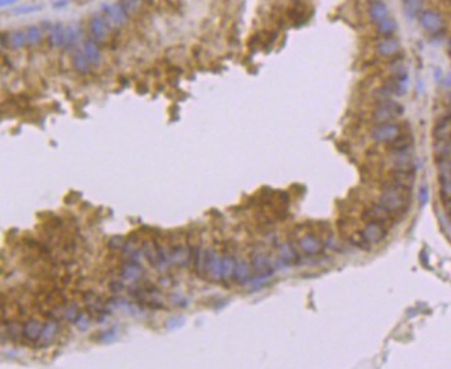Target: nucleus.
Masks as SVG:
<instances>
[{
  "label": "nucleus",
  "mask_w": 451,
  "mask_h": 369,
  "mask_svg": "<svg viewBox=\"0 0 451 369\" xmlns=\"http://www.w3.org/2000/svg\"><path fill=\"white\" fill-rule=\"evenodd\" d=\"M379 204L394 217L402 216L407 212L411 205V188L403 187L398 182L389 180L382 187Z\"/></svg>",
  "instance_id": "1"
},
{
  "label": "nucleus",
  "mask_w": 451,
  "mask_h": 369,
  "mask_svg": "<svg viewBox=\"0 0 451 369\" xmlns=\"http://www.w3.org/2000/svg\"><path fill=\"white\" fill-rule=\"evenodd\" d=\"M404 112V107L398 101H393L392 98H386V100H381L379 104L372 112V122L376 123H385V122H393L394 119L402 116Z\"/></svg>",
  "instance_id": "2"
},
{
  "label": "nucleus",
  "mask_w": 451,
  "mask_h": 369,
  "mask_svg": "<svg viewBox=\"0 0 451 369\" xmlns=\"http://www.w3.org/2000/svg\"><path fill=\"white\" fill-rule=\"evenodd\" d=\"M402 133V128L400 125L393 122H385V123H376L374 129L371 130V139L375 143H383V144H389L390 141L398 137L399 134Z\"/></svg>",
  "instance_id": "3"
},
{
  "label": "nucleus",
  "mask_w": 451,
  "mask_h": 369,
  "mask_svg": "<svg viewBox=\"0 0 451 369\" xmlns=\"http://www.w3.org/2000/svg\"><path fill=\"white\" fill-rule=\"evenodd\" d=\"M418 21L426 32L439 33L446 27V21L439 11L424 10L419 13Z\"/></svg>",
  "instance_id": "4"
},
{
  "label": "nucleus",
  "mask_w": 451,
  "mask_h": 369,
  "mask_svg": "<svg viewBox=\"0 0 451 369\" xmlns=\"http://www.w3.org/2000/svg\"><path fill=\"white\" fill-rule=\"evenodd\" d=\"M437 171H439V182H440L441 198H451V158H437Z\"/></svg>",
  "instance_id": "5"
},
{
  "label": "nucleus",
  "mask_w": 451,
  "mask_h": 369,
  "mask_svg": "<svg viewBox=\"0 0 451 369\" xmlns=\"http://www.w3.org/2000/svg\"><path fill=\"white\" fill-rule=\"evenodd\" d=\"M102 17L109 24L111 28H117L122 25L128 18V11L122 3H111L102 6Z\"/></svg>",
  "instance_id": "6"
},
{
  "label": "nucleus",
  "mask_w": 451,
  "mask_h": 369,
  "mask_svg": "<svg viewBox=\"0 0 451 369\" xmlns=\"http://www.w3.org/2000/svg\"><path fill=\"white\" fill-rule=\"evenodd\" d=\"M361 235L364 236V239L367 241L368 245H371V243H379V242L383 241L387 235L386 224L371 220V221H368V223L364 225V228L361 231Z\"/></svg>",
  "instance_id": "7"
},
{
  "label": "nucleus",
  "mask_w": 451,
  "mask_h": 369,
  "mask_svg": "<svg viewBox=\"0 0 451 369\" xmlns=\"http://www.w3.org/2000/svg\"><path fill=\"white\" fill-rule=\"evenodd\" d=\"M89 29L93 40L96 43H102L107 40L112 28L109 27V24L102 16H93L89 22Z\"/></svg>",
  "instance_id": "8"
},
{
  "label": "nucleus",
  "mask_w": 451,
  "mask_h": 369,
  "mask_svg": "<svg viewBox=\"0 0 451 369\" xmlns=\"http://www.w3.org/2000/svg\"><path fill=\"white\" fill-rule=\"evenodd\" d=\"M376 54L382 58H393L400 51V42L392 36H386L376 44Z\"/></svg>",
  "instance_id": "9"
},
{
  "label": "nucleus",
  "mask_w": 451,
  "mask_h": 369,
  "mask_svg": "<svg viewBox=\"0 0 451 369\" xmlns=\"http://www.w3.org/2000/svg\"><path fill=\"white\" fill-rule=\"evenodd\" d=\"M390 181L398 182L400 186L407 188H413L415 181V169L414 167H394L390 171Z\"/></svg>",
  "instance_id": "10"
},
{
  "label": "nucleus",
  "mask_w": 451,
  "mask_h": 369,
  "mask_svg": "<svg viewBox=\"0 0 451 369\" xmlns=\"http://www.w3.org/2000/svg\"><path fill=\"white\" fill-rule=\"evenodd\" d=\"M435 141H451V115L441 116L432 130Z\"/></svg>",
  "instance_id": "11"
},
{
  "label": "nucleus",
  "mask_w": 451,
  "mask_h": 369,
  "mask_svg": "<svg viewBox=\"0 0 451 369\" xmlns=\"http://www.w3.org/2000/svg\"><path fill=\"white\" fill-rule=\"evenodd\" d=\"M363 219L367 220V221L374 220V221H379V223L387 224V223H392L393 219H394V216H392V214L387 212L386 209L379 204V205H374V206H371L370 209H367L365 213L363 214Z\"/></svg>",
  "instance_id": "12"
},
{
  "label": "nucleus",
  "mask_w": 451,
  "mask_h": 369,
  "mask_svg": "<svg viewBox=\"0 0 451 369\" xmlns=\"http://www.w3.org/2000/svg\"><path fill=\"white\" fill-rule=\"evenodd\" d=\"M299 248L302 249L303 253H306L309 256H314V255H318L321 253L322 251V242L317 238L316 235L313 234H306L303 235L299 239Z\"/></svg>",
  "instance_id": "13"
},
{
  "label": "nucleus",
  "mask_w": 451,
  "mask_h": 369,
  "mask_svg": "<svg viewBox=\"0 0 451 369\" xmlns=\"http://www.w3.org/2000/svg\"><path fill=\"white\" fill-rule=\"evenodd\" d=\"M414 139L413 136L410 133H400L396 137L389 143V151L390 152H400V151H407L413 148Z\"/></svg>",
  "instance_id": "14"
},
{
  "label": "nucleus",
  "mask_w": 451,
  "mask_h": 369,
  "mask_svg": "<svg viewBox=\"0 0 451 369\" xmlns=\"http://www.w3.org/2000/svg\"><path fill=\"white\" fill-rule=\"evenodd\" d=\"M48 42L53 47H65L67 42V27L61 24H55L51 27L48 33Z\"/></svg>",
  "instance_id": "15"
},
{
  "label": "nucleus",
  "mask_w": 451,
  "mask_h": 369,
  "mask_svg": "<svg viewBox=\"0 0 451 369\" xmlns=\"http://www.w3.org/2000/svg\"><path fill=\"white\" fill-rule=\"evenodd\" d=\"M368 16H370L371 21L374 22V24H378V22L383 21V20H386L387 17H389V9H387V6L383 2L375 0L370 6Z\"/></svg>",
  "instance_id": "16"
},
{
  "label": "nucleus",
  "mask_w": 451,
  "mask_h": 369,
  "mask_svg": "<svg viewBox=\"0 0 451 369\" xmlns=\"http://www.w3.org/2000/svg\"><path fill=\"white\" fill-rule=\"evenodd\" d=\"M252 266L253 268H255L258 273L262 274V275H269L270 277L271 273H273V268L270 266L269 259L266 256H263V255H255V256L252 257Z\"/></svg>",
  "instance_id": "17"
},
{
  "label": "nucleus",
  "mask_w": 451,
  "mask_h": 369,
  "mask_svg": "<svg viewBox=\"0 0 451 369\" xmlns=\"http://www.w3.org/2000/svg\"><path fill=\"white\" fill-rule=\"evenodd\" d=\"M83 51L87 55V58L90 59L91 65H98L100 61H101V54H100V50L97 47V43L94 40H87L85 44H83Z\"/></svg>",
  "instance_id": "18"
},
{
  "label": "nucleus",
  "mask_w": 451,
  "mask_h": 369,
  "mask_svg": "<svg viewBox=\"0 0 451 369\" xmlns=\"http://www.w3.org/2000/svg\"><path fill=\"white\" fill-rule=\"evenodd\" d=\"M74 64H75V68L78 72L81 74H87L89 72V67L91 65L90 59L87 58V55L83 51V48H79L76 51L75 57H74Z\"/></svg>",
  "instance_id": "19"
},
{
  "label": "nucleus",
  "mask_w": 451,
  "mask_h": 369,
  "mask_svg": "<svg viewBox=\"0 0 451 369\" xmlns=\"http://www.w3.org/2000/svg\"><path fill=\"white\" fill-rule=\"evenodd\" d=\"M25 35H27V46H36L43 38V31L38 25H32L25 28Z\"/></svg>",
  "instance_id": "20"
},
{
  "label": "nucleus",
  "mask_w": 451,
  "mask_h": 369,
  "mask_svg": "<svg viewBox=\"0 0 451 369\" xmlns=\"http://www.w3.org/2000/svg\"><path fill=\"white\" fill-rule=\"evenodd\" d=\"M42 324L38 321H29L24 327V336L29 339V340H36L38 337H40V333H42Z\"/></svg>",
  "instance_id": "21"
},
{
  "label": "nucleus",
  "mask_w": 451,
  "mask_h": 369,
  "mask_svg": "<svg viewBox=\"0 0 451 369\" xmlns=\"http://www.w3.org/2000/svg\"><path fill=\"white\" fill-rule=\"evenodd\" d=\"M396 21L390 18V17H387L386 20H383V21L378 22L376 24V31L383 35V36H392L393 33L396 32Z\"/></svg>",
  "instance_id": "22"
},
{
  "label": "nucleus",
  "mask_w": 451,
  "mask_h": 369,
  "mask_svg": "<svg viewBox=\"0 0 451 369\" xmlns=\"http://www.w3.org/2000/svg\"><path fill=\"white\" fill-rule=\"evenodd\" d=\"M234 277L238 282H241V284H245L249 281L251 278V267L248 266L245 262H240L237 263L236 266V271H234Z\"/></svg>",
  "instance_id": "23"
},
{
  "label": "nucleus",
  "mask_w": 451,
  "mask_h": 369,
  "mask_svg": "<svg viewBox=\"0 0 451 369\" xmlns=\"http://www.w3.org/2000/svg\"><path fill=\"white\" fill-rule=\"evenodd\" d=\"M403 5L407 17L414 18V17L419 16V13H421L422 0H403Z\"/></svg>",
  "instance_id": "24"
},
{
  "label": "nucleus",
  "mask_w": 451,
  "mask_h": 369,
  "mask_svg": "<svg viewBox=\"0 0 451 369\" xmlns=\"http://www.w3.org/2000/svg\"><path fill=\"white\" fill-rule=\"evenodd\" d=\"M237 263L236 260L230 256H225L221 259V278H229L230 275L236 271Z\"/></svg>",
  "instance_id": "25"
},
{
  "label": "nucleus",
  "mask_w": 451,
  "mask_h": 369,
  "mask_svg": "<svg viewBox=\"0 0 451 369\" xmlns=\"http://www.w3.org/2000/svg\"><path fill=\"white\" fill-rule=\"evenodd\" d=\"M57 331V325L55 322H48L42 329V333H40V340H43L44 343H48L53 340L54 333Z\"/></svg>",
  "instance_id": "26"
},
{
  "label": "nucleus",
  "mask_w": 451,
  "mask_h": 369,
  "mask_svg": "<svg viewBox=\"0 0 451 369\" xmlns=\"http://www.w3.org/2000/svg\"><path fill=\"white\" fill-rule=\"evenodd\" d=\"M279 252H281V259H283L285 263H292L296 259L295 252L292 251V248H290L288 245L281 246V248H279Z\"/></svg>",
  "instance_id": "27"
},
{
  "label": "nucleus",
  "mask_w": 451,
  "mask_h": 369,
  "mask_svg": "<svg viewBox=\"0 0 451 369\" xmlns=\"http://www.w3.org/2000/svg\"><path fill=\"white\" fill-rule=\"evenodd\" d=\"M139 274H140L139 268L135 267V266H129V267L125 268L124 277L126 279H135V278H137V275H139Z\"/></svg>",
  "instance_id": "28"
},
{
  "label": "nucleus",
  "mask_w": 451,
  "mask_h": 369,
  "mask_svg": "<svg viewBox=\"0 0 451 369\" xmlns=\"http://www.w3.org/2000/svg\"><path fill=\"white\" fill-rule=\"evenodd\" d=\"M42 7L38 5H33V6H24V7H20V9H17L16 10V14H28V13H35V11L40 10Z\"/></svg>",
  "instance_id": "29"
},
{
  "label": "nucleus",
  "mask_w": 451,
  "mask_h": 369,
  "mask_svg": "<svg viewBox=\"0 0 451 369\" xmlns=\"http://www.w3.org/2000/svg\"><path fill=\"white\" fill-rule=\"evenodd\" d=\"M428 198H429V191L428 188L422 187L419 190V201H421V205H425L428 202Z\"/></svg>",
  "instance_id": "30"
},
{
  "label": "nucleus",
  "mask_w": 451,
  "mask_h": 369,
  "mask_svg": "<svg viewBox=\"0 0 451 369\" xmlns=\"http://www.w3.org/2000/svg\"><path fill=\"white\" fill-rule=\"evenodd\" d=\"M444 86L446 87H451V72L446 76V79H444Z\"/></svg>",
  "instance_id": "31"
},
{
  "label": "nucleus",
  "mask_w": 451,
  "mask_h": 369,
  "mask_svg": "<svg viewBox=\"0 0 451 369\" xmlns=\"http://www.w3.org/2000/svg\"><path fill=\"white\" fill-rule=\"evenodd\" d=\"M17 0H2V7H6L7 5H13V3H16Z\"/></svg>",
  "instance_id": "32"
},
{
  "label": "nucleus",
  "mask_w": 451,
  "mask_h": 369,
  "mask_svg": "<svg viewBox=\"0 0 451 369\" xmlns=\"http://www.w3.org/2000/svg\"><path fill=\"white\" fill-rule=\"evenodd\" d=\"M447 210H448V214L451 216V198L447 201Z\"/></svg>",
  "instance_id": "33"
},
{
  "label": "nucleus",
  "mask_w": 451,
  "mask_h": 369,
  "mask_svg": "<svg viewBox=\"0 0 451 369\" xmlns=\"http://www.w3.org/2000/svg\"><path fill=\"white\" fill-rule=\"evenodd\" d=\"M447 100H448V102H450V104H451V90H450V93L447 94Z\"/></svg>",
  "instance_id": "34"
},
{
  "label": "nucleus",
  "mask_w": 451,
  "mask_h": 369,
  "mask_svg": "<svg viewBox=\"0 0 451 369\" xmlns=\"http://www.w3.org/2000/svg\"><path fill=\"white\" fill-rule=\"evenodd\" d=\"M448 51H450V54H451V38H450V40H448Z\"/></svg>",
  "instance_id": "35"
}]
</instances>
